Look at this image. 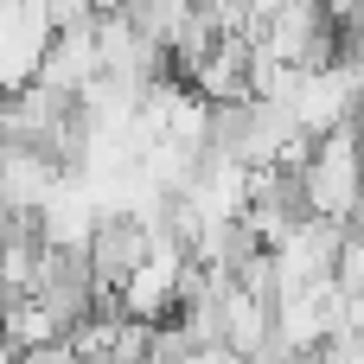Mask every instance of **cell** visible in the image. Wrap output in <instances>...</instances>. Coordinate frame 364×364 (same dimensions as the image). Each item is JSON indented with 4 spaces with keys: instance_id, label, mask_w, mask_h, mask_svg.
Segmentation results:
<instances>
[{
    "instance_id": "6da1fadb",
    "label": "cell",
    "mask_w": 364,
    "mask_h": 364,
    "mask_svg": "<svg viewBox=\"0 0 364 364\" xmlns=\"http://www.w3.org/2000/svg\"><path fill=\"white\" fill-rule=\"evenodd\" d=\"M307 205H314V218L364 224V134H358V122L333 128V134L314 147V166H307Z\"/></svg>"
},
{
    "instance_id": "7a4b0ae2",
    "label": "cell",
    "mask_w": 364,
    "mask_h": 364,
    "mask_svg": "<svg viewBox=\"0 0 364 364\" xmlns=\"http://www.w3.org/2000/svg\"><path fill=\"white\" fill-rule=\"evenodd\" d=\"M77 173H64L51 154H38V147H6V166H0V192H6V211H32V218H45V205L70 186Z\"/></svg>"
}]
</instances>
